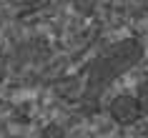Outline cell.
I'll use <instances>...</instances> for the list:
<instances>
[{
    "instance_id": "obj_1",
    "label": "cell",
    "mask_w": 148,
    "mask_h": 138,
    "mask_svg": "<svg viewBox=\"0 0 148 138\" xmlns=\"http://www.w3.org/2000/svg\"><path fill=\"white\" fill-rule=\"evenodd\" d=\"M140 106L136 98H128V95H121V98L113 103V115H116L118 121H133L136 115H138Z\"/></svg>"
}]
</instances>
